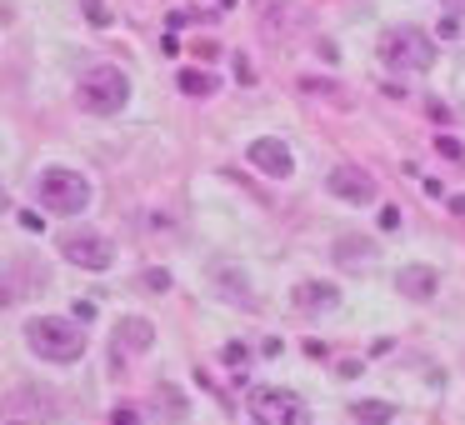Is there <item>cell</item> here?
Instances as JSON below:
<instances>
[{
    "instance_id": "obj_23",
    "label": "cell",
    "mask_w": 465,
    "mask_h": 425,
    "mask_svg": "<svg viewBox=\"0 0 465 425\" xmlns=\"http://www.w3.org/2000/svg\"><path fill=\"white\" fill-rule=\"evenodd\" d=\"M11 301V285H5V275H0V305Z\"/></svg>"
},
{
    "instance_id": "obj_24",
    "label": "cell",
    "mask_w": 465,
    "mask_h": 425,
    "mask_svg": "<svg viewBox=\"0 0 465 425\" xmlns=\"http://www.w3.org/2000/svg\"><path fill=\"white\" fill-rule=\"evenodd\" d=\"M450 5H460V11H465V0H450Z\"/></svg>"
},
{
    "instance_id": "obj_5",
    "label": "cell",
    "mask_w": 465,
    "mask_h": 425,
    "mask_svg": "<svg viewBox=\"0 0 465 425\" xmlns=\"http://www.w3.org/2000/svg\"><path fill=\"white\" fill-rule=\"evenodd\" d=\"M251 420L255 425H311V410L295 390H281V385H265V390L251 395Z\"/></svg>"
},
{
    "instance_id": "obj_18",
    "label": "cell",
    "mask_w": 465,
    "mask_h": 425,
    "mask_svg": "<svg viewBox=\"0 0 465 425\" xmlns=\"http://www.w3.org/2000/svg\"><path fill=\"white\" fill-rule=\"evenodd\" d=\"M81 321H85V325L95 321V305H91V301H75V325H81Z\"/></svg>"
},
{
    "instance_id": "obj_22",
    "label": "cell",
    "mask_w": 465,
    "mask_h": 425,
    "mask_svg": "<svg viewBox=\"0 0 465 425\" xmlns=\"http://www.w3.org/2000/svg\"><path fill=\"white\" fill-rule=\"evenodd\" d=\"M450 215H465V195H450Z\"/></svg>"
},
{
    "instance_id": "obj_15",
    "label": "cell",
    "mask_w": 465,
    "mask_h": 425,
    "mask_svg": "<svg viewBox=\"0 0 465 425\" xmlns=\"http://www.w3.org/2000/svg\"><path fill=\"white\" fill-rule=\"evenodd\" d=\"M85 21H95V25H111V5H105V0H85Z\"/></svg>"
},
{
    "instance_id": "obj_19",
    "label": "cell",
    "mask_w": 465,
    "mask_h": 425,
    "mask_svg": "<svg viewBox=\"0 0 465 425\" xmlns=\"http://www.w3.org/2000/svg\"><path fill=\"white\" fill-rule=\"evenodd\" d=\"M395 225H401V211H395V205H385V211H381V231H395Z\"/></svg>"
},
{
    "instance_id": "obj_8",
    "label": "cell",
    "mask_w": 465,
    "mask_h": 425,
    "mask_svg": "<svg viewBox=\"0 0 465 425\" xmlns=\"http://www.w3.org/2000/svg\"><path fill=\"white\" fill-rule=\"evenodd\" d=\"M245 155H251V165H261L265 175H275V181H285V175L295 171V155L285 151V141H275V135L251 141V145H245Z\"/></svg>"
},
{
    "instance_id": "obj_3",
    "label": "cell",
    "mask_w": 465,
    "mask_h": 425,
    "mask_svg": "<svg viewBox=\"0 0 465 425\" xmlns=\"http://www.w3.org/2000/svg\"><path fill=\"white\" fill-rule=\"evenodd\" d=\"M81 105L91 115H115L125 111V101H131V81H125V71H115V65H91V71L81 75Z\"/></svg>"
},
{
    "instance_id": "obj_14",
    "label": "cell",
    "mask_w": 465,
    "mask_h": 425,
    "mask_svg": "<svg viewBox=\"0 0 465 425\" xmlns=\"http://www.w3.org/2000/svg\"><path fill=\"white\" fill-rule=\"evenodd\" d=\"M181 91L185 95H215V75L211 71H181Z\"/></svg>"
},
{
    "instance_id": "obj_12",
    "label": "cell",
    "mask_w": 465,
    "mask_h": 425,
    "mask_svg": "<svg viewBox=\"0 0 465 425\" xmlns=\"http://www.w3.org/2000/svg\"><path fill=\"white\" fill-rule=\"evenodd\" d=\"M295 305H301V311H335V305H341V291L325 285V281H301L295 285Z\"/></svg>"
},
{
    "instance_id": "obj_10",
    "label": "cell",
    "mask_w": 465,
    "mask_h": 425,
    "mask_svg": "<svg viewBox=\"0 0 465 425\" xmlns=\"http://www.w3.org/2000/svg\"><path fill=\"white\" fill-rule=\"evenodd\" d=\"M395 285H401L405 301L425 305V301H435V291H440V271H435V265H405Z\"/></svg>"
},
{
    "instance_id": "obj_11",
    "label": "cell",
    "mask_w": 465,
    "mask_h": 425,
    "mask_svg": "<svg viewBox=\"0 0 465 425\" xmlns=\"http://www.w3.org/2000/svg\"><path fill=\"white\" fill-rule=\"evenodd\" d=\"M155 345V325L151 321H141V315H125V321H115V351H131V355H141V351H151Z\"/></svg>"
},
{
    "instance_id": "obj_1",
    "label": "cell",
    "mask_w": 465,
    "mask_h": 425,
    "mask_svg": "<svg viewBox=\"0 0 465 425\" xmlns=\"http://www.w3.org/2000/svg\"><path fill=\"white\" fill-rule=\"evenodd\" d=\"M25 341H31L35 355H45L55 365H75L85 355V331L75 321H61V315H35L25 325Z\"/></svg>"
},
{
    "instance_id": "obj_13",
    "label": "cell",
    "mask_w": 465,
    "mask_h": 425,
    "mask_svg": "<svg viewBox=\"0 0 465 425\" xmlns=\"http://www.w3.org/2000/svg\"><path fill=\"white\" fill-rule=\"evenodd\" d=\"M351 415H355V425H391L395 420V405L391 400H355Z\"/></svg>"
},
{
    "instance_id": "obj_6",
    "label": "cell",
    "mask_w": 465,
    "mask_h": 425,
    "mask_svg": "<svg viewBox=\"0 0 465 425\" xmlns=\"http://www.w3.org/2000/svg\"><path fill=\"white\" fill-rule=\"evenodd\" d=\"M61 255L71 265H81V271H95V275L115 265V245L105 241L101 231H65L61 235Z\"/></svg>"
},
{
    "instance_id": "obj_7",
    "label": "cell",
    "mask_w": 465,
    "mask_h": 425,
    "mask_svg": "<svg viewBox=\"0 0 465 425\" xmlns=\"http://www.w3.org/2000/svg\"><path fill=\"white\" fill-rule=\"evenodd\" d=\"M325 191H331L335 201H345V205H371L375 201V181H371V171H361V165H335V171L325 175Z\"/></svg>"
},
{
    "instance_id": "obj_2",
    "label": "cell",
    "mask_w": 465,
    "mask_h": 425,
    "mask_svg": "<svg viewBox=\"0 0 465 425\" xmlns=\"http://www.w3.org/2000/svg\"><path fill=\"white\" fill-rule=\"evenodd\" d=\"M35 195L51 215H81L91 205V181L71 165H45L41 181H35Z\"/></svg>"
},
{
    "instance_id": "obj_21",
    "label": "cell",
    "mask_w": 465,
    "mask_h": 425,
    "mask_svg": "<svg viewBox=\"0 0 465 425\" xmlns=\"http://www.w3.org/2000/svg\"><path fill=\"white\" fill-rule=\"evenodd\" d=\"M235 81H241V85H251V81H255V71H251L245 61H235Z\"/></svg>"
},
{
    "instance_id": "obj_16",
    "label": "cell",
    "mask_w": 465,
    "mask_h": 425,
    "mask_svg": "<svg viewBox=\"0 0 465 425\" xmlns=\"http://www.w3.org/2000/svg\"><path fill=\"white\" fill-rule=\"evenodd\" d=\"M111 425H141V410H135V405H115Z\"/></svg>"
},
{
    "instance_id": "obj_9",
    "label": "cell",
    "mask_w": 465,
    "mask_h": 425,
    "mask_svg": "<svg viewBox=\"0 0 465 425\" xmlns=\"http://www.w3.org/2000/svg\"><path fill=\"white\" fill-rule=\"evenodd\" d=\"M331 261L341 265V271H351V275H361V271H371L375 261H381V251H375L365 235H341V241L331 245Z\"/></svg>"
},
{
    "instance_id": "obj_4",
    "label": "cell",
    "mask_w": 465,
    "mask_h": 425,
    "mask_svg": "<svg viewBox=\"0 0 465 425\" xmlns=\"http://www.w3.org/2000/svg\"><path fill=\"white\" fill-rule=\"evenodd\" d=\"M381 61L395 71H430L435 65V45L430 35H420L415 25H391L381 35Z\"/></svg>"
},
{
    "instance_id": "obj_17",
    "label": "cell",
    "mask_w": 465,
    "mask_h": 425,
    "mask_svg": "<svg viewBox=\"0 0 465 425\" xmlns=\"http://www.w3.org/2000/svg\"><path fill=\"white\" fill-rule=\"evenodd\" d=\"M435 151H440L445 161H460V155H465V151H460V141H450V135H440V141H435Z\"/></svg>"
},
{
    "instance_id": "obj_20",
    "label": "cell",
    "mask_w": 465,
    "mask_h": 425,
    "mask_svg": "<svg viewBox=\"0 0 465 425\" xmlns=\"http://www.w3.org/2000/svg\"><path fill=\"white\" fill-rule=\"evenodd\" d=\"M440 35H445V41H455V35H460V25H455V15H440Z\"/></svg>"
}]
</instances>
